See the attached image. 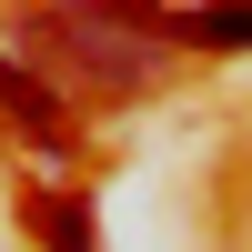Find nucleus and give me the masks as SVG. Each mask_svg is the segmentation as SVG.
<instances>
[{
  "mask_svg": "<svg viewBox=\"0 0 252 252\" xmlns=\"http://www.w3.org/2000/svg\"><path fill=\"white\" fill-rule=\"evenodd\" d=\"M31 51L61 61V71H81L91 91H152V71H161V40H141V20L121 31V10H101V0L31 20Z\"/></svg>",
  "mask_w": 252,
  "mask_h": 252,
  "instance_id": "1",
  "label": "nucleus"
},
{
  "mask_svg": "<svg viewBox=\"0 0 252 252\" xmlns=\"http://www.w3.org/2000/svg\"><path fill=\"white\" fill-rule=\"evenodd\" d=\"M0 101H10V121L40 141V152H71V111H61V91H51V81H31L20 61H0Z\"/></svg>",
  "mask_w": 252,
  "mask_h": 252,
  "instance_id": "2",
  "label": "nucleus"
},
{
  "mask_svg": "<svg viewBox=\"0 0 252 252\" xmlns=\"http://www.w3.org/2000/svg\"><path fill=\"white\" fill-rule=\"evenodd\" d=\"M182 40H212V51H252V0H232V10H192V20H172Z\"/></svg>",
  "mask_w": 252,
  "mask_h": 252,
  "instance_id": "3",
  "label": "nucleus"
},
{
  "mask_svg": "<svg viewBox=\"0 0 252 252\" xmlns=\"http://www.w3.org/2000/svg\"><path fill=\"white\" fill-rule=\"evenodd\" d=\"M40 232H51V252H91V202H81V192H51V202H40Z\"/></svg>",
  "mask_w": 252,
  "mask_h": 252,
  "instance_id": "4",
  "label": "nucleus"
}]
</instances>
